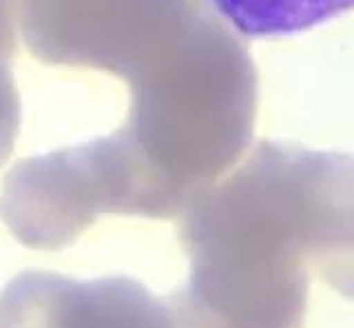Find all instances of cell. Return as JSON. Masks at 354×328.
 Instances as JSON below:
<instances>
[{
    "mask_svg": "<svg viewBox=\"0 0 354 328\" xmlns=\"http://www.w3.org/2000/svg\"><path fill=\"white\" fill-rule=\"evenodd\" d=\"M18 31L40 62L129 91L115 131L9 169L0 220L22 246L60 250L109 215L177 220L250 149L254 64L202 0H20Z\"/></svg>",
    "mask_w": 354,
    "mask_h": 328,
    "instance_id": "obj_1",
    "label": "cell"
},
{
    "mask_svg": "<svg viewBox=\"0 0 354 328\" xmlns=\"http://www.w3.org/2000/svg\"><path fill=\"white\" fill-rule=\"evenodd\" d=\"M177 328H304L310 275L354 302V158L261 140L177 217Z\"/></svg>",
    "mask_w": 354,
    "mask_h": 328,
    "instance_id": "obj_2",
    "label": "cell"
},
{
    "mask_svg": "<svg viewBox=\"0 0 354 328\" xmlns=\"http://www.w3.org/2000/svg\"><path fill=\"white\" fill-rule=\"evenodd\" d=\"M0 328H177L166 300L127 275L22 271L0 291Z\"/></svg>",
    "mask_w": 354,
    "mask_h": 328,
    "instance_id": "obj_3",
    "label": "cell"
},
{
    "mask_svg": "<svg viewBox=\"0 0 354 328\" xmlns=\"http://www.w3.org/2000/svg\"><path fill=\"white\" fill-rule=\"evenodd\" d=\"M241 38L301 34L354 9V0H202Z\"/></svg>",
    "mask_w": 354,
    "mask_h": 328,
    "instance_id": "obj_4",
    "label": "cell"
}]
</instances>
